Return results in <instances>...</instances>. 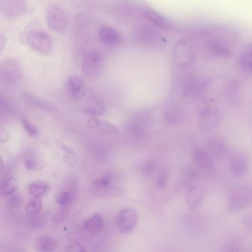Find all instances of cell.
<instances>
[{
  "label": "cell",
  "mask_w": 252,
  "mask_h": 252,
  "mask_svg": "<svg viewBox=\"0 0 252 252\" xmlns=\"http://www.w3.org/2000/svg\"><path fill=\"white\" fill-rule=\"evenodd\" d=\"M27 42L32 49L44 55L53 50V40L49 34L40 29H32L27 35Z\"/></svg>",
  "instance_id": "1"
},
{
  "label": "cell",
  "mask_w": 252,
  "mask_h": 252,
  "mask_svg": "<svg viewBox=\"0 0 252 252\" xmlns=\"http://www.w3.org/2000/svg\"><path fill=\"white\" fill-rule=\"evenodd\" d=\"M138 222V213L133 208H124L116 215V228L121 234H131L136 228Z\"/></svg>",
  "instance_id": "2"
},
{
  "label": "cell",
  "mask_w": 252,
  "mask_h": 252,
  "mask_svg": "<svg viewBox=\"0 0 252 252\" xmlns=\"http://www.w3.org/2000/svg\"><path fill=\"white\" fill-rule=\"evenodd\" d=\"M104 67V57L99 51L94 50L85 55L82 63V70L84 74L88 77L98 76Z\"/></svg>",
  "instance_id": "3"
},
{
  "label": "cell",
  "mask_w": 252,
  "mask_h": 252,
  "mask_svg": "<svg viewBox=\"0 0 252 252\" xmlns=\"http://www.w3.org/2000/svg\"><path fill=\"white\" fill-rule=\"evenodd\" d=\"M47 23L51 30L60 33H64L68 26L65 12L57 5H51L48 8Z\"/></svg>",
  "instance_id": "4"
},
{
  "label": "cell",
  "mask_w": 252,
  "mask_h": 252,
  "mask_svg": "<svg viewBox=\"0 0 252 252\" xmlns=\"http://www.w3.org/2000/svg\"><path fill=\"white\" fill-rule=\"evenodd\" d=\"M220 122V113L218 109L211 104H205L199 112V125L204 131L215 129Z\"/></svg>",
  "instance_id": "5"
},
{
  "label": "cell",
  "mask_w": 252,
  "mask_h": 252,
  "mask_svg": "<svg viewBox=\"0 0 252 252\" xmlns=\"http://www.w3.org/2000/svg\"><path fill=\"white\" fill-rule=\"evenodd\" d=\"M175 58L181 66H189L195 59L194 47L189 39H181L175 45Z\"/></svg>",
  "instance_id": "6"
},
{
  "label": "cell",
  "mask_w": 252,
  "mask_h": 252,
  "mask_svg": "<svg viewBox=\"0 0 252 252\" xmlns=\"http://www.w3.org/2000/svg\"><path fill=\"white\" fill-rule=\"evenodd\" d=\"M134 38L137 43L146 47L156 46L160 42V33L150 26H138L134 33Z\"/></svg>",
  "instance_id": "7"
},
{
  "label": "cell",
  "mask_w": 252,
  "mask_h": 252,
  "mask_svg": "<svg viewBox=\"0 0 252 252\" xmlns=\"http://www.w3.org/2000/svg\"><path fill=\"white\" fill-rule=\"evenodd\" d=\"M251 200L249 189L240 188L234 190L228 199V209L231 213H237L244 209Z\"/></svg>",
  "instance_id": "8"
},
{
  "label": "cell",
  "mask_w": 252,
  "mask_h": 252,
  "mask_svg": "<svg viewBox=\"0 0 252 252\" xmlns=\"http://www.w3.org/2000/svg\"><path fill=\"white\" fill-rule=\"evenodd\" d=\"M150 118L146 113L135 115L127 125V130L132 136L141 138L147 135L150 129Z\"/></svg>",
  "instance_id": "9"
},
{
  "label": "cell",
  "mask_w": 252,
  "mask_h": 252,
  "mask_svg": "<svg viewBox=\"0 0 252 252\" xmlns=\"http://www.w3.org/2000/svg\"><path fill=\"white\" fill-rule=\"evenodd\" d=\"M229 164L234 175L245 176L249 169V156L243 150L234 152L230 157Z\"/></svg>",
  "instance_id": "10"
},
{
  "label": "cell",
  "mask_w": 252,
  "mask_h": 252,
  "mask_svg": "<svg viewBox=\"0 0 252 252\" xmlns=\"http://www.w3.org/2000/svg\"><path fill=\"white\" fill-rule=\"evenodd\" d=\"M206 48L212 55L218 58H229L232 55L228 44L220 38L209 39L206 43Z\"/></svg>",
  "instance_id": "11"
},
{
  "label": "cell",
  "mask_w": 252,
  "mask_h": 252,
  "mask_svg": "<svg viewBox=\"0 0 252 252\" xmlns=\"http://www.w3.org/2000/svg\"><path fill=\"white\" fill-rule=\"evenodd\" d=\"M193 160L199 169L210 171L215 167V162L208 151L200 147H195L193 150Z\"/></svg>",
  "instance_id": "12"
},
{
  "label": "cell",
  "mask_w": 252,
  "mask_h": 252,
  "mask_svg": "<svg viewBox=\"0 0 252 252\" xmlns=\"http://www.w3.org/2000/svg\"><path fill=\"white\" fill-rule=\"evenodd\" d=\"M67 91L73 99H82L88 93L86 85L81 78L72 76L67 81Z\"/></svg>",
  "instance_id": "13"
},
{
  "label": "cell",
  "mask_w": 252,
  "mask_h": 252,
  "mask_svg": "<svg viewBox=\"0 0 252 252\" xmlns=\"http://www.w3.org/2000/svg\"><path fill=\"white\" fill-rule=\"evenodd\" d=\"M26 11V2L23 1H1L0 11L7 18L14 19Z\"/></svg>",
  "instance_id": "14"
},
{
  "label": "cell",
  "mask_w": 252,
  "mask_h": 252,
  "mask_svg": "<svg viewBox=\"0 0 252 252\" xmlns=\"http://www.w3.org/2000/svg\"><path fill=\"white\" fill-rule=\"evenodd\" d=\"M208 153L212 158L221 160L227 154V145L225 141L219 136L210 137L208 140Z\"/></svg>",
  "instance_id": "15"
},
{
  "label": "cell",
  "mask_w": 252,
  "mask_h": 252,
  "mask_svg": "<svg viewBox=\"0 0 252 252\" xmlns=\"http://www.w3.org/2000/svg\"><path fill=\"white\" fill-rule=\"evenodd\" d=\"M98 37L101 42L107 46H117L122 43V35L111 27L101 28L98 32Z\"/></svg>",
  "instance_id": "16"
},
{
  "label": "cell",
  "mask_w": 252,
  "mask_h": 252,
  "mask_svg": "<svg viewBox=\"0 0 252 252\" xmlns=\"http://www.w3.org/2000/svg\"><path fill=\"white\" fill-rule=\"evenodd\" d=\"M208 189L205 186L193 187L187 194V203L190 209H195L200 206L207 194Z\"/></svg>",
  "instance_id": "17"
},
{
  "label": "cell",
  "mask_w": 252,
  "mask_h": 252,
  "mask_svg": "<svg viewBox=\"0 0 252 252\" xmlns=\"http://www.w3.org/2000/svg\"><path fill=\"white\" fill-rule=\"evenodd\" d=\"M22 96L25 102L32 107L45 110V111L51 112V113H55L57 110V107L54 104L45 101V100L41 99L40 98L35 96L33 94L25 92L22 94Z\"/></svg>",
  "instance_id": "18"
},
{
  "label": "cell",
  "mask_w": 252,
  "mask_h": 252,
  "mask_svg": "<svg viewBox=\"0 0 252 252\" xmlns=\"http://www.w3.org/2000/svg\"><path fill=\"white\" fill-rule=\"evenodd\" d=\"M57 240L51 236H40L34 242L36 252H54L57 249Z\"/></svg>",
  "instance_id": "19"
},
{
  "label": "cell",
  "mask_w": 252,
  "mask_h": 252,
  "mask_svg": "<svg viewBox=\"0 0 252 252\" xmlns=\"http://www.w3.org/2000/svg\"><path fill=\"white\" fill-rule=\"evenodd\" d=\"M104 104L101 98L96 96H91L88 98L85 104V113L87 115L96 118L104 113Z\"/></svg>",
  "instance_id": "20"
},
{
  "label": "cell",
  "mask_w": 252,
  "mask_h": 252,
  "mask_svg": "<svg viewBox=\"0 0 252 252\" xmlns=\"http://www.w3.org/2000/svg\"><path fill=\"white\" fill-rule=\"evenodd\" d=\"M104 226V219L100 214H95L84 222L85 229L91 234H98L102 231Z\"/></svg>",
  "instance_id": "21"
},
{
  "label": "cell",
  "mask_w": 252,
  "mask_h": 252,
  "mask_svg": "<svg viewBox=\"0 0 252 252\" xmlns=\"http://www.w3.org/2000/svg\"><path fill=\"white\" fill-rule=\"evenodd\" d=\"M144 16L149 22L160 29H167L169 26V22L166 17L153 9H147L144 11Z\"/></svg>",
  "instance_id": "22"
},
{
  "label": "cell",
  "mask_w": 252,
  "mask_h": 252,
  "mask_svg": "<svg viewBox=\"0 0 252 252\" xmlns=\"http://www.w3.org/2000/svg\"><path fill=\"white\" fill-rule=\"evenodd\" d=\"M88 125L90 128L93 129H96L104 133H115L117 132V129L111 124L101 121L95 117H92L88 119Z\"/></svg>",
  "instance_id": "23"
},
{
  "label": "cell",
  "mask_w": 252,
  "mask_h": 252,
  "mask_svg": "<svg viewBox=\"0 0 252 252\" xmlns=\"http://www.w3.org/2000/svg\"><path fill=\"white\" fill-rule=\"evenodd\" d=\"M51 187L45 181H36L29 185V191L32 197L42 199L49 192Z\"/></svg>",
  "instance_id": "24"
},
{
  "label": "cell",
  "mask_w": 252,
  "mask_h": 252,
  "mask_svg": "<svg viewBox=\"0 0 252 252\" xmlns=\"http://www.w3.org/2000/svg\"><path fill=\"white\" fill-rule=\"evenodd\" d=\"M19 188L18 181L14 176H10L0 183V194L10 196L14 194Z\"/></svg>",
  "instance_id": "25"
},
{
  "label": "cell",
  "mask_w": 252,
  "mask_h": 252,
  "mask_svg": "<svg viewBox=\"0 0 252 252\" xmlns=\"http://www.w3.org/2000/svg\"><path fill=\"white\" fill-rule=\"evenodd\" d=\"M113 178L111 174H104L94 180L92 184L93 189L97 192L105 191L113 184Z\"/></svg>",
  "instance_id": "26"
},
{
  "label": "cell",
  "mask_w": 252,
  "mask_h": 252,
  "mask_svg": "<svg viewBox=\"0 0 252 252\" xmlns=\"http://www.w3.org/2000/svg\"><path fill=\"white\" fill-rule=\"evenodd\" d=\"M239 65L240 69L246 73L252 72V51L251 48L245 50L239 58Z\"/></svg>",
  "instance_id": "27"
},
{
  "label": "cell",
  "mask_w": 252,
  "mask_h": 252,
  "mask_svg": "<svg viewBox=\"0 0 252 252\" xmlns=\"http://www.w3.org/2000/svg\"><path fill=\"white\" fill-rule=\"evenodd\" d=\"M42 207V200L41 198H36V197H31L29 201L26 203V212L29 215H37Z\"/></svg>",
  "instance_id": "28"
},
{
  "label": "cell",
  "mask_w": 252,
  "mask_h": 252,
  "mask_svg": "<svg viewBox=\"0 0 252 252\" xmlns=\"http://www.w3.org/2000/svg\"><path fill=\"white\" fill-rule=\"evenodd\" d=\"M4 73H5V78L7 80L11 81V82L17 80L20 76V73L18 64L14 63H8L5 64Z\"/></svg>",
  "instance_id": "29"
},
{
  "label": "cell",
  "mask_w": 252,
  "mask_h": 252,
  "mask_svg": "<svg viewBox=\"0 0 252 252\" xmlns=\"http://www.w3.org/2000/svg\"><path fill=\"white\" fill-rule=\"evenodd\" d=\"M166 118L170 123L176 124L182 119L183 113L176 106H172L166 110Z\"/></svg>",
  "instance_id": "30"
},
{
  "label": "cell",
  "mask_w": 252,
  "mask_h": 252,
  "mask_svg": "<svg viewBox=\"0 0 252 252\" xmlns=\"http://www.w3.org/2000/svg\"><path fill=\"white\" fill-rule=\"evenodd\" d=\"M61 147L65 152L64 158H63L64 163L67 166H73L77 161V156H76V152L73 149L67 147V146L63 145V144H62Z\"/></svg>",
  "instance_id": "31"
},
{
  "label": "cell",
  "mask_w": 252,
  "mask_h": 252,
  "mask_svg": "<svg viewBox=\"0 0 252 252\" xmlns=\"http://www.w3.org/2000/svg\"><path fill=\"white\" fill-rule=\"evenodd\" d=\"M21 122L23 128H24L25 131L27 132L28 135L33 137V138L37 137L39 135V131L38 128L33 124H32L29 119H26V118H22Z\"/></svg>",
  "instance_id": "32"
},
{
  "label": "cell",
  "mask_w": 252,
  "mask_h": 252,
  "mask_svg": "<svg viewBox=\"0 0 252 252\" xmlns=\"http://www.w3.org/2000/svg\"><path fill=\"white\" fill-rule=\"evenodd\" d=\"M55 200L60 206H66L71 203L72 195L67 191H58L56 194Z\"/></svg>",
  "instance_id": "33"
},
{
  "label": "cell",
  "mask_w": 252,
  "mask_h": 252,
  "mask_svg": "<svg viewBox=\"0 0 252 252\" xmlns=\"http://www.w3.org/2000/svg\"><path fill=\"white\" fill-rule=\"evenodd\" d=\"M64 252H87L85 248L76 240H69L66 245Z\"/></svg>",
  "instance_id": "34"
},
{
  "label": "cell",
  "mask_w": 252,
  "mask_h": 252,
  "mask_svg": "<svg viewBox=\"0 0 252 252\" xmlns=\"http://www.w3.org/2000/svg\"><path fill=\"white\" fill-rule=\"evenodd\" d=\"M240 91V85L237 81H230L227 83L226 94L229 98H234L236 95H238Z\"/></svg>",
  "instance_id": "35"
},
{
  "label": "cell",
  "mask_w": 252,
  "mask_h": 252,
  "mask_svg": "<svg viewBox=\"0 0 252 252\" xmlns=\"http://www.w3.org/2000/svg\"><path fill=\"white\" fill-rule=\"evenodd\" d=\"M25 166L29 170L38 171L43 169L44 164L42 162L36 160V159H28L26 160Z\"/></svg>",
  "instance_id": "36"
},
{
  "label": "cell",
  "mask_w": 252,
  "mask_h": 252,
  "mask_svg": "<svg viewBox=\"0 0 252 252\" xmlns=\"http://www.w3.org/2000/svg\"><path fill=\"white\" fill-rule=\"evenodd\" d=\"M0 111L5 112V113H11L12 112L11 106L8 104L6 100L2 98L1 95H0Z\"/></svg>",
  "instance_id": "37"
},
{
  "label": "cell",
  "mask_w": 252,
  "mask_h": 252,
  "mask_svg": "<svg viewBox=\"0 0 252 252\" xmlns=\"http://www.w3.org/2000/svg\"><path fill=\"white\" fill-rule=\"evenodd\" d=\"M9 134L5 129L0 128V143H5L9 139Z\"/></svg>",
  "instance_id": "38"
},
{
  "label": "cell",
  "mask_w": 252,
  "mask_h": 252,
  "mask_svg": "<svg viewBox=\"0 0 252 252\" xmlns=\"http://www.w3.org/2000/svg\"><path fill=\"white\" fill-rule=\"evenodd\" d=\"M154 167V164H153V163H152V162H146V163L143 165L142 170L144 173L148 174L153 172Z\"/></svg>",
  "instance_id": "39"
},
{
  "label": "cell",
  "mask_w": 252,
  "mask_h": 252,
  "mask_svg": "<svg viewBox=\"0 0 252 252\" xmlns=\"http://www.w3.org/2000/svg\"><path fill=\"white\" fill-rule=\"evenodd\" d=\"M11 195H13V194H11ZM22 203L21 200V197H20V196H17V195H13L12 197H11V203L13 205V206H18L19 205H20V203Z\"/></svg>",
  "instance_id": "40"
},
{
  "label": "cell",
  "mask_w": 252,
  "mask_h": 252,
  "mask_svg": "<svg viewBox=\"0 0 252 252\" xmlns=\"http://www.w3.org/2000/svg\"><path fill=\"white\" fill-rule=\"evenodd\" d=\"M6 43L7 39L5 36L4 35L0 34V52L3 51Z\"/></svg>",
  "instance_id": "41"
},
{
  "label": "cell",
  "mask_w": 252,
  "mask_h": 252,
  "mask_svg": "<svg viewBox=\"0 0 252 252\" xmlns=\"http://www.w3.org/2000/svg\"><path fill=\"white\" fill-rule=\"evenodd\" d=\"M4 166V162H3V159H2V156H1V155H0V170L3 168Z\"/></svg>",
  "instance_id": "42"
}]
</instances>
